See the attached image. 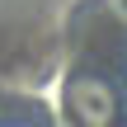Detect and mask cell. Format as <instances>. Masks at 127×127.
Here are the masks:
<instances>
[{
    "label": "cell",
    "mask_w": 127,
    "mask_h": 127,
    "mask_svg": "<svg viewBox=\"0 0 127 127\" xmlns=\"http://www.w3.org/2000/svg\"><path fill=\"white\" fill-rule=\"evenodd\" d=\"M71 113H75L80 127H113V118H118V94L104 80L80 75L71 85Z\"/></svg>",
    "instance_id": "cell-1"
}]
</instances>
